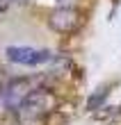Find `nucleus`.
<instances>
[{"instance_id": "nucleus-1", "label": "nucleus", "mask_w": 121, "mask_h": 125, "mask_svg": "<svg viewBox=\"0 0 121 125\" xmlns=\"http://www.w3.org/2000/svg\"><path fill=\"white\" fill-rule=\"evenodd\" d=\"M55 95L46 89H32L23 100L18 102V114L23 121H37L41 118L43 114H48L53 107H55Z\"/></svg>"}, {"instance_id": "nucleus-2", "label": "nucleus", "mask_w": 121, "mask_h": 125, "mask_svg": "<svg viewBox=\"0 0 121 125\" xmlns=\"http://www.w3.org/2000/svg\"><path fill=\"white\" fill-rule=\"evenodd\" d=\"M5 57L7 62L16 64V66H43L53 62V55L50 50L46 48H32V46H9L5 50Z\"/></svg>"}, {"instance_id": "nucleus-3", "label": "nucleus", "mask_w": 121, "mask_h": 125, "mask_svg": "<svg viewBox=\"0 0 121 125\" xmlns=\"http://www.w3.org/2000/svg\"><path fill=\"white\" fill-rule=\"evenodd\" d=\"M48 23H50V27H53L55 32L66 34V32H73L75 27H78L80 16H78V11H75V9H71V7H59L57 11L50 14Z\"/></svg>"}, {"instance_id": "nucleus-4", "label": "nucleus", "mask_w": 121, "mask_h": 125, "mask_svg": "<svg viewBox=\"0 0 121 125\" xmlns=\"http://www.w3.org/2000/svg\"><path fill=\"white\" fill-rule=\"evenodd\" d=\"M105 95H108V91H105V89H101V93H98V95H92V98H89V109H94V107H98V105H101V102H103V98H105Z\"/></svg>"}, {"instance_id": "nucleus-5", "label": "nucleus", "mask_w": 121, "mask_h": 125, "mask_svg": "<svg viewBox=\"0 0 121 125\" xmlns=\"http://www.w3.org/2000/svg\"><path fill=\"white\" fill-rule=\"evenodd\" d=\"M5 2H16V0H5Z\"/></svg>"}]
</instances>
